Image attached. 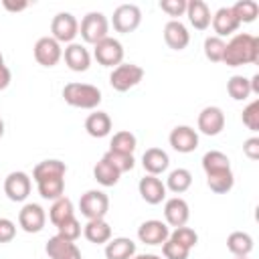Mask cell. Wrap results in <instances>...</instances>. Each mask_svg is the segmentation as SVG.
Here are the masks:
<instances>
[{
  "label": "cell",
  "mask_w": 259,
  "mask_h": 259,
  "mask_svg": "<svg viewBox=\"0 0 259 259\" xmlns=\"http://www.w3.org/2000/svg\"><path fill=\"white\" fill-rule=\"evenodd\" d=\"M132 259H162L160 255H154V253H142V255H134Z\"/></svg>",
  "instance_id": "cell-49"
},
{
  "label": "cell",
  "mask_w": 259,
  "mask_h": 259,
  "mask_svg": "<svg viewBox=\"0 0 259 259\" xmlns=\"http://www.w3.org/2000/svg\"><path fill=\"white\" fill-rule=\"evenodd\" d=\"M168 142L178 154H190L198 148V132L190 125H176L170 132Z\"/></svg>",
  "instance_id": "cell-13"
},
{
  "label": "cell",
  "mask_w": 259,
  "mask_h": 259,
  "mask_svg": "<svg viewBox=\"0 0 259 259\" xmlns=\"http://www.w3.org/2000/svg\"><path fill=\"white\" fill-rule=\"evenodd\" d=\"M140 22H142V10L136 4H119L113 10L111 24H113L115 32L130 34L140 26Z\"/></svg>",
  "instance_id": "cell-8"
},
{
  "label": "cell",
  "mask_w": 259,
  "mask_h": 259,
  "mask_svg": "<svg viewBox=\"0 0 259 259\" xmlns=\"http://www.w3.org/2000/svg\"><path fill=\"white\" fill-rule=\"evenodd\" d=\"M71 217H75V206H73L71 198L61 196V198L53 200V204H51V208H49V221H51L55 227H59L61 223H65V221L71 219Z\"/></svg>",
  "instance_id": "cell-29"
},
{
  "label": "cell",
  "mask_w": 259,
  "mask_h": 259,
  "mask_svg": "<svg viewBox=\"0 0 259 259\" xmlns=\"http://www.w3.org/2000/svg\"><path fill=\"white\" fill-rule=\"evenodd\" d=\"M119 172L105 160V158H101L95 166H93V178L97 180V184H101V186H105V188H109V186H115L117 182H119Z\"/></svg>",
  "instance_id": "cell-31"
},
{
  "label": "cell",
  "mask_w": 259,
  "mask_h": 259,
  "mask_svg": "<svg viewBox=\"0 0 259 259\" xmlns=\"http://www.w3.org/2000/svg\"><path fill=\"white\" fill-rule=\"evenodd\" d=\"M138 192L142 200H146L148 204H160L162 200H166V184L152 174H146L144 178H140Z\"/></svg>",
  "instance_id": "cell-16"
},
{
  "label": "cell",
  "mask_w": 259,
  "mask_h": 259,
  "mask_svg": "<svg viewBox=\"0 0 259 259\" xmlns=\"http://www.w3.org/2000/svg\"><path fill=\"white\" fill-rule=\"evenodd\" d=\"M16 237V225L10 219H0V243H10Z\"/></svg>",
  "instance_id": "cell-44"
},
{
  "label": "cell",
  "mask_w": 259,
  "mask_h": 259,
  "mask_svg": "<svg viewBox=\"0 0 259 259\" xmlns=\"http://www.w3.org/2000/svg\"><path fill=\"white\" fill-rule=\"evenodd\" d=\"M2 136H4V119L0 117V138H2Z\"/></svg>",
  "instance_id": "cell-50"
},
{
  "label": "cell",
  "mask_w": 259,
  "mask_h": 259,
  "mask_svg": "<svg viewBox=\"0 0 259 259\" xmlns=\"http://www.w3.org/2000/svg\"><path fill=\"white\" fill-rule=\"evenodd\" d=\"M85 132L91 138H97V140L109 136L111 134V117H109V113L99 111V109L89 113L87 119H85Z\"/></svg>",
  "instance_id": "cell-23"
},
{
  "label": "cell",
  "mask_w": 259,
  "mask_h": 259,
  "mask_svg": "<svg viewBox=\"0 0 259 259\" xmlns=\"http://www.w3.org/2000/svg\"><path fill=\"white\" fill-rule=\"evenodd\" d=\"M83 235L93 245H105L111 239V227L105 219H93L83 227Z\"/></svg>",
  "instance_id": "cell-25"
},
{
  "label": "cell",
  "mask_w": 259,
  "mask_h": 259,
  "mask_svg": "<svg viewBox=\"0 0 259 259\" xmlns=\"http://www.w3.org/2000/svg\"><path fill=\"white\" fill-rule=\"evenodd\" d=\"M202 170L204 174H212V172H221V170H231V160L227 154H223L221 150H210L202 156Z\"/></svg>",
  "instance_id": "cell-34"
},
{
  "label": "cell",
  "mask_w": 259,
  "mask_h": 259,
  "mask_svg": "<svg viewBox=\"0 0 259 259\" xmlns=\"http://www.w3.org/2000/svg\"><path fill=\"white\" fill-rule=\"evenodd\" d=\"M206 186L214 194H227L235 186V174H233V170H221V172L206 174Z\"/></svg>",
  "instance_id": "cell-28"
},
{
  "label": "cell",
  "mask_w": 259,
  "mask_h": 259,
  "mask_svg": "<svg viewBox=\"0 0 259 259\" xmlns=\"http://www.w3.org/2000/svg\"><path fill=\"white\" fill-rule=\"evenodd\" d=\"M142 166H144L146 174L160 176L162 172L168 170V166H170V156H168L162 148H148V150L142 154Z\"/></svg>",
  "instance_id": "cell-21"
},
{
  "label": "cell",
  "mask_w": 259,
  "mask_h": 259,
  "mask_svg": "<svg viewBox=\"0 0 259 259\" xmlns=\"http://www.w3.org/2000/svg\"><path fill=\"white\" fill-rule=\"evenodd\" d=\"M63 99L67 105L77 109H97L101 103V91L95 85L71 81L63 87Z\"/></svg>",
  "instance_id": "cell-2"
},
{
  "label": "cell",
  "mask_w": 259,
  "mask_h": 259,
  "mask_svg": "<svg viewBox=\"0 0 259 259\" xmlns=\"http://www.w3.org/2000/svg\"><path fill=\"white\" fill-rule=\"evenodd\" d=\"M241 121L247 130H251L253 134L259 132V99H253L241 113Z\"/></svg>",
  "instance_id": "cell-40"
},
{
  "label": "cell",
  "mask_w": 259,
  "mask_h": 259,
  "mask_svg": "<svg viewBox=\"0 0 259 259\" xmlns=\"http://www.w3.org/2000/svg\"><path fill=\"white\" fill-rule=\"evenodd\" d=\"M235 259H249V257H235Z\"/></svg>",
  "instance_id": "cell-52"
},
{
  "label": "cell",
  "mask_w": 259,
  "mask_h": 259,
  "mask_svg": "<svg viewBox=\"0 0 259 259\" xmlns=\"http://www.w3.org/2000/svg\"><path fill=\"white\" fill-rule=\"evenodd\" d=\"M93 57L95 61L101 65V67H111L115 69L117 65L123 63V45L113 38V36H107L103 40H99L95 47H93Z\"/></svg>",
  "instance_id": "cell-7"
},
{
  "label": "cell",
  "mask_w": 259,
  "mask_h": 259,
  "mask_svg": "<svg viewBox=\"0 0 259 259\" xmlns=\"http://www.w3.org/2000/svg\"><path fill=\"white\" fill-rule=\"evenodd\" d=\"M30 188H32V180L22 170H14L4 178V194L12 202H24L30 194Z\"/></svg>",
  "instance_id": "cell-9"
},
{
  "label": "cell",
  "mask_w": 259,
  "mask_h": 259,
  "mask_svg": "<svg viewBox=\"0 0 259 259\" xmlns=\"http://www.w3.org/2000/svg\"><path fill=\"white\" fill-rule=\"evenodd\" d=\"M231 10L237 16L239 24H243V22L249 24L259 16V4L255 0H239V2H235L231 6Z\"/></svg>",
  "instance_id": "cell-35"
},
{
  "label": "cell",
  "mask_w": 259,
  "mask_h": 259,
  "mask_svg": "<svg viewBox=\"0 0 259 259\" xmlns=\"http://www.w3.org/2000/svg\"><path fill=\"white\" fill-rule=\"evenodd\" d=\"M79 34L87 45H97L99 40L109 36V20L103 12H87L79 24Z\"/></svg>",
  "instance_id": "cell-3"
},
{
  "label": "cell",
  "mask_w": 259,
  "mask_h": 259,
  "mask_svg": "<svg viewBox=\"0 0 259 259\" xmlns=\"http://www.w3.org/2000/svg\"><path fill=\"white\" fill-rule=\"evenodd\" d=\"M255 243H253V237L245 231H233L229 237H227V249L235 255V257H249V253L253 251Z\"/></svg>",
  "instance_id": "cell-27"
},
{
  "label": "cell",
  "mask_w": 259,
  "mask_h": 259,
  "mask_svg": "<svg viewBox=\"0 0 259 259\" xmlns=\"http://www.w3.org/2000/svg\"><path fill=\"white\" fill-rule=\"evenodd\" d=\"M168 239L176 241L178 245L186 247L188 251H190V249H194V247H196V243H198V235H196V231H194V229H190V227H186V225H184V227H178V229H172Z\"/></svg>",
  "instance_id": "cell-39"
},
{
  "label": "cell",
  "mask_w": 259,
  "mask_h": 259,
  "mask_svg": "<svg viewBox=\"0 0 259 259\" xmlns=\"http://www.w3.org/2000/svg\"><path fill=\"white\" fill-rule=\"evenodd\" d=\"M63 59H65V65L75 73H85L91 65V55L85 49V45H81V42L67 45L63 51Z\"/></svg>",
  "instance_id": "cell-17"
},
{
  "label": "cell",
  "mask_w": 259,
  "mask_h": 259,
  "mask_svg": "<svg viewBox=\"0 0 259 259\" xmlns=\"http://www.w3.org/2000/svg\"><path fill=\"white\" fill-rule=\"evenodd\" d=\"M227 91L235 101H245L251 95V87H249V79L243 75H233L227 81Z\"/></svg>",
  "instance_id": "cell-36"
},
{
  "label": "cell",
  "mask_w": 259,
  "mask_h": 259,
  "mask_svg": "<svg viewBox=\"0 0 259 259\" xmlns=\"http://www.w3.org/2000/svg\"><path fill=\"white\" fill-rule=\"evenodd\" d=\"M32 53H34L36 63L42 65V67H49V69L55 67L63 59V49H61V45L53 36H40L34 42Z\"/></svg>",
  "instance_id": "cell-11"
},
{
  "label": "cell",
  "mask_w": 259,
  "mask_h": 259,
  "mask_svg": "<svg viewBox=\"0 0 259 259\" xmlns=\"http://www.w3.org/2000/svg\"><path fill=\"white\" fill-rule=\"evenodd\" d=\"M136 146H138V140L136 136L130 132V130H121V132H115L111 136V142H109V150L111 152H119V154H132L136 152Z\"/></svg>",
  "instance_id": "cell-33"
},
{
  "label": "cell",
  "mask_w": 259,
  "mask_h": 259,
  "mask_svg": "<svg viewBox=\"0 0 259 259\" xmlns=\"http://www.w3.org/2000/svg\"><path fill=\"white\" fill-rule=\"evenodd\" d=\"M259 61V38L249 32L233 34V38L225 47L223 63L227 67H241V65H255Z\"/></svg>",
  "instance_id": "cell-1"
},
{
  "label": "cell",
  "mask_w": 259,
  "mask_h": 259,
  "mask_svg": "<svg viewBox=\"0 0 259 259\" xmlns=\"http://www.w3.org/2000/svg\"><path fill=\"white\" fill-rule=\"evenodd\" d=\"M38 194L45 200H57L61 196H65V176H55V178H45L36 182Z\"/></svg>",
  "instance_id": "cell-30"
},
{
  "label": "cell",
  "mask_w": 259,
  "mask_h": 259,
  "mask_svg": "<svg viewBox=\"0 0 259 259\" xmlns=\"http://www.w3.org/2000/svg\"><path fill=\"white\" fill-rule=\"evenodd\" d=\"M198 132L204 136H219L225 130V113L217 105H206L196 119Z\"/></svg>",
  "instance_id": "cell-12"
},
{
  "label": "cell",
  "mask_w": 259,
  "mask_h": 259,
  "mask_svg": "<svg viewBox=\"0 0 259 259\" xmlns=\"http://www.w3.org/2000/svg\"><path fill=\"white\" fill-rule=\"evenodd\" d=\"M158 6L162 12L172 16V20H176V16L186 14V0H160Z\"/></svg>",
  "instance_id": "cell-43"
},
{
  "label": "cell",
  "mask_w": 259,
  "mask_h": 259,
  "mask_svg": "<svg viewBox=\"0 0 259 259\" xmlns=\"http://www.w3.org/2000/svg\"><path fill=\"white\" fill-rule=\"evenodd\" d=\"M0 67H4V57H2V53H0Z\"/></svg>",
  "instance_id": "cell-51"
},
{
  "label": "cell",
  "mask_w": 259,
  "mask_h": 259,
  "mask_svg": "<svg viewBox=\"0 0 259 259\" xmlns=\"http://www.w3.org/2000/svg\"><path fill=\"white\" fill-rule=\"evenodd\" d=\"M249 87H251V93L259 95V73H255V75L249 79Z\"/></svg>",
  "instance_id": "cell-48"
},
{
  "label": "cell",
  "mask_w": 259,
  "mask_h": 259,
  "mask_svg": "<svg viewBox=\"0 0 259 259\" xmlns=\"http://www.w3.org/2000/svg\"><path fill=\"white\" fill-rule=\"evenodd\" d=\"M225 47H227V42L223 40V38H219V36H206L204 38V45H202V49H204V57L210 61V63H223V57H225Z\"/></svg>",
  "instance_id": "cell-37"
},
{
  "label": "cell",
  "mask_w": 259,
  "mask_h": 259,
  "mask_svg": "<svg viewBox=\"0 0 259 259\" xmlns=\"http://www.w3.org/2000/svg\"><path fill=\"white\" fill-rule=\"evenodd\" d=\"M210 24H212V28H214V36H219V38L237 32V28L241 26L239 20H237V16L233 14L231 6H223V8H219V10L212 14Z\"/></svg>",
  "instance_id": "cell-20"
},
{
  "label": "cell",
  "mask_w": 259,
  "mask_h": 259,
  "mask_svg": "<svg viewBox=\"0 0 259 259\" xmlns=\"http://www.w3.org/2000/svg\"><path fill=\"white\" fill-rule=\"evenodd\" d=\"M142 79H144V69L136 63H121L109 73V85L119 93L130 91Z\"/></svg>",
  "instance_id": "cell-4"
},
{
  "label": "cell",
  "mask_w": 259,
  "mask_h": 259,
  "mask_svg": "<svg viewBox=\"0 0 259 259\" xmlns=\"http://www.w3.org/2000/svg\"><path fill=\"white\" fill-rule=\"evenodd\" d=\"M164 42L172 49V51H184L190 42V32L188 28L176 18V20H168L164 26Z\"/></svg>",
  "instance_id": "cell-19"
},
{
  "label": "cell",
  "mask_w": 259,
  "mask_h": 259,
  "mask_svg": "<svg viewBox=\"0 0 259 259\" xmlns=\"http://www.w3.org/2000/svg\"><path fill=\"white\" fill-rule=\"evenodd\" d=\"M243 154L249 160H259V138L257 136H251L243 142Z\"/></svg>",
  "instance_id": "cell-45"
},
{
  "label": "cell",
  "mask_w": 259,
  "mask_h": 259,
  "mask_svg": "<svg viewBox=\"0 0 259 259\" xmlns=\"http://www.w3.org/2000/svg\"><path fill=\"white\" fill-rule=\"evenodd\" d=\"M77 34H79V20L71 12H59V14L53 16V20H51V36L59 45L75 42Z\"/></svg>",
  "instance_id": "cell-6"
},
{
  "label": "cell",
  "mask_w": 259,
  "mask_h": 259,
  "mask_svg": "<svg viewBox=\"0 0 259 259\" xmlns=\"http://www.w3.org/2000/svg\"><path fill=\"white\" fill-rule=\"evenodd\" d=\"M10 81H12V73H10V69L4 65V67H0V91H4L8 85H10Z\"/></svg>",
  "instance_id": "cell-46"
},
{
  "label": "cell",
  "mask_w": 259,
  "mask_h": 259,
  "mask_svg": "<svg viewBox=\"0 0 259 259\" xmlns=\"http://www.w3.org/2000/svg\"><path fill=\"white\" fill-rule=\"evenodd\" d=\"M136 255V243L130 237H115L105 243V259H132Z\"/></svg>",
  "instance_id": "cell-24"
},
{
  "label": "cell",
  "mask_w": 259,
  "mask_h": 259,
  "mask_svg": "<svg viewBox=\"0 0 259 259\" xmlns=\"http://www.w3.org/2000/svg\"><path fill=\"white\" fill-rule=\"evenodd\" d=\"M103 158H105V160H107L119 174L130 172V170H134V166H136V160H134L132 154H119V152H111V150H107V152L103 154Z\"/></svg>",
  "instance_id": "cell-38"
},
{
  "label": "cell",
  "mask_w": 259,
  "mask_h": 259,
  "mask_svg": "<svg viewBox=\"0 0 259 259\" xmlns=\"http://www.w3.org/2000/svg\"><path fill=\"white\" fill-rule=\"evenodd\" d=\"M45 251L49 255V259H83L81 257V249L73 243V241H67L59 235L51 237L45 245Z\"/></svg>",
  "instance_id": "cell-18"
},
{
  "label": "cell",
  "mask_w": 259,
  "mask_h": 259,
  "mask_svg": "<svg viewBox=\"0 0 259 259\" xmlns=\"http://www.w3.org/2000/svg\"><path fill=\"white\" fill-rule=\"evenodd\" d=\"M162 255H164V259H188L190 251H188L186 247L178 245L176 241L166 239V241L162 243Z\"/></svg>",
  "instance_id": "cell-42"
},
{
  "label": "cell",
  "mask_w": 259,
  "mask_h": 259,
  "mask_svg": "<svg viewBox=\"0 0 259 259\" xmlns=\"http://www.w3.org/2000/svg\"><path fill=\"white\" fill-rule=\"evenodd\" d=\"M190 186H192V174H190V170H186V168H176V170H172V172L168 174V178H166V190H170V192H174V194H182V192H186Z\"/></svg>",
  "instance_id": "cell-32"
},
{
  "label": "cell",
  "mask_w": 259,
  "mask_h": 259,
  "mask_svg": "<svg viewBox=\"0 0 259 259\" xmlns=\"http://www.w3.org/2000/svg\"><path fill=\"white\" fill-rule=\"evenodd\" d=\"M81 231L83 229H81V223L77 221V217H71V219H67L65 223H61L57 227V235L67 239V241H73V243L81 237Z\"/></svg>",
  "instance_id": "cell-41"
},
{
  "label": "cell",
  "mask_w": 259,
  "mask_h": 259,
  "mask_svg": "<svg viewBox=\"0 0 259 259\" xmlns=\"http://www.w3.org/2000/svg\"><path fill=\"white\" fill-rule=\"evenodd\" d=\"M79 210L87 221L93 219H105L107 210H109V196L103 190L91 188L85 194H81L79 198Z\"/></svg>",
  "instance_id": "cell-5"
},
{
  "label": "cell",
  "mask_w": 259,
  "mask_h": 259,
  "mask_svg": "<svg viewBox=\"0 0 259 259\" xmlns=\"http://www.w3.org/2000/svg\"><path fill=\"white\" fill-rule=\"evenodd\" d=\"M190 219V206L184 198L180 196H172L164 202V223L172 229L184 227Z\"/></svg>",
  "instance_id": "cell-14"
},
{
  "label": "cell",
  "mask_w": 259,
  "mask_h": 259,
  "mask_svg": "<svg viewBox=\"0 0 259 259\" xmlns=\"http://www.w3.org/2000/svg\"><path fill=\"white\" fill-rule=\"evenodd\" d=\"M2 6L6 8V10H10V12H20V10H24V8H28V2H10V0H4L2 2Z\"/></svg>",
  "instance_id": "cell-47"
},
{
  "label": "cell",
  "mask_w": 259,
  "mask_h": 259,
  "mask_svg": "<svg viewBox=\"0 0 259 259\" xmlns=\"http://www.w3.org/2000/svg\"><path fill=\"white\" fill-rule=\"evenodd\" d=\"M186 16H188V22L196 30H206L210 26V18H212L208 4L202 0H188L186 2Z\"/></svg>",
  "instance_id": "cell-22"
},
{
  "label": "cell",
  "mask_w": 259,
  "mask_h": 259,
  "mask_svg": "<svg viewBox=\"0 0 259 259\" xmlns=\"http://www.w3.org/2000/svg\"><path fill=\"white\" fill-rule=\"evenodd\" d=\"M47 225V212L36 202H26L18 210V227L24 233H40Z\"/></svg>",
  "instance_id": "cell-10"
},
{
  "label": "cell",
  "mask_w": 259,
  "mask_h": 259,
  "mask_svg": "<svg viewBox=\"0 0 259 259\" xmlns=\"http://www.w3.org/2000/svg\"><path fill=\"white\" fill-rule=\"evenodd\" d=\"M168 237H170V227L164 221L150 219V221H144L138 227V239H140V243H146V245H162Z\"/></svg>",
  "instance_id": "cell-15"
},
{
  "label": "cell",
  "mask_w": 259,
  "mask_h": 259,
  "mask_svg": "<svg viewBox=\"0 0 259 259\" xmlns=\"http://www.w3.org/2000/svg\"><path fill=\"white\" fill-rule=\"evenodd\" d=\"M67 174V164L57 160V158H49V160H42L38 162L34 168H32V180L38 182V180H45V178H55V176H65Z\"/></svg>",
  "instance_id": "cell-26"
}]
</instances>
